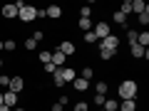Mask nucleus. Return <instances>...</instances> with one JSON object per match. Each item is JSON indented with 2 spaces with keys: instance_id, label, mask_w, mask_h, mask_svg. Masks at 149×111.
<instances>
[{
  "instance_id": "nucleus-1",
  "label": "nucleus",
  "mask_w": 149,
  "mask_h": 111,
  "mask_svg": "<svg viewBox=\"0 0 149 111\" xmlns=\"http://www.w3.org/2000/svg\"><path fill=\"white\" fill-rule=\"evenodd\" d=\"M117 94H119V99H134L137 96V82L134 79H124L122 84H119V89H117Z\"/></svg>"
},
{
  "instance_id": "nucleus-2",
  "label": "nucleus",
  "mask_w": 149,
  "mask_h": 111,
  "mask_svg": "<svg viewBox=\"0 0 149 111\" xmlns=\"http://www.w3.org/2000/svg\"><path fill=\"white\" fill-rule=\"evenodd\" d=\"M17 17H20L22 22H35V20H37V8H35V5H22V8H17Z\"/></svg>"
},
{
  "instance_id": "nucleus-3",
  "label": "nucleus",
  "mask_w": 149,
  "mask_h": 111,
  "mask_svg": "<svg viewBox=\"0 0 149 111\" xmlns=\"http://www.w3.org/2000/svg\"><path fill=\"white\" fill-rule=\"evenodd\" d=\"M92 32H95V37H97V40H104V37H109V35H112V27L107 25L104 20H102V22H95Z\"/></svg>"
},
{
  "instance_id": "nucleus-4",
  "label": "nucleus",
  "mask_w": 149,
  "mask_h": 111,
  "mask_svg": "<svg viewBox=\"0 0 149 111\" xmlns=\"http://www.w3.org/2000/svg\"><path fill=\"white\" fill-rule=\"evenodd\" d=\"M100 49H112V52H117V47H119V37L117 35H109V37H104V40H100Z\"/></svg>"
},
{
  "instance_id": "nucleus-5",
  "label": "nucleus",
  "mask_w": 149,
  "mask_h": 111,
  "mask_svg": "<svg viewBox=\"0 0 149 111\" xmlns=\"http://www.w3.org/2000/svg\"><path fill=\"white\" fill-rule=\"evenodd\" d=\"M8 91H13V94L25 91V79H22V77H10V86H8Z\"/></svg>"
},
{
  "instance_id": "nucleus-6",
  "label": "nucleus",
  "mask_w": 149,
  "mask_h": 111,
  "mask_svg": "<svg viewBox=\"0 0 149 111\" xmlns=\"http://www.w3.org/2000/svg\"><path fill=\"white\" fill-rule=\"evenodd\" d=\"M60 74H62L65 84H72V82L77 79V69L74 67H60Z\"/></svg>"
},
{
  "instance_id": "nucleus-7",
  "label": "nucleus",
  "mask_w": 149,
  "mask_h": 111,
  "mask_svg": "<svg viewBox=\"0 0 149 111\" xmlns=\"http://www.w3.org/2000/svg\"><path fill=\"white\" fill-rule=\"evenodd\" d=\"M3 106L15 109V106H17V94H13V91H3Z\"/></svg>"
},
{
  "instance_id": "nucleus-8",
  "label": "nucleus",
  "mask_w": 149,
  "mask_h": 111,
  "mask_svg": "<svg viewBox=\"0 0 149 111\" xmlns=\"http://www.w3.org/2000/svg\"><path fill=\"white\" fill-rule=\"evenodd\" d=\"M57 49H60V52L65 54V57H72V54H74V49H77V47H74V42H70V40H62Z\"/></svg>"
},
{
  "instance_id": "nucleus-9",
  "label": "nucleus",
  "mask_w": 149,
  "mask_h": 111,
  "mask_svg": "<svg viewBox=\"0 0 149 111\" xmlns=\"http://www.w3.org/2000/svg\"><path fill=\"white\" fill-rule=\"evenodd\" d=\"M45 15H47L50 20H60V17H62V8L60 5H47L45 8Z\"/></svg>"
},
{
  "instance_id": "nucleus-10",
  "label": "nucleus",
  "mask_w": 149,
  "mask_h": 111,
  "mask_svg": "<svg viewBox=\"0 0 149 111\" xmlns=\"http://www.w3.org/2000/svg\"><path fill=\"white\" fill-rule=\"evenodd\" d=\"M117 111H137V101H134V99H124V101H119Z\"/></svg>"
},
{
  "instance_id": "nucleus-11",
  "label": "nucleus",
  "mask_w": 149,
  "mask_h": 111,
  "mask_svg": "<svg viewBox=\"0 0 149 111\" xmlns=\"http://www.w3.org/2000/svg\"><path fill=\"white\" fill-rule=\"evenodd\" d=\"M72 89H74V91H87V89H90V82L82 79V77H77V79L72 82Z\"/></svg>"
},
{
  "instance_id": "nucleus-12",
  "label": "nucleus",
  "mask_w": 149,
  "mask_h": 111,
  "mask_svg": "<svg viewBox=\"0 0 149 111\" xmlns=\"http://www.w3.org/2000/svg\"><path fill=\"white\" fill-rule=\"evenodd\" d=\"M132 12H137V15H142V12H149V5L144 3V0H134V3H132Z\"/></svg>"
},
{
  "instance_id": "nucleus-13",
  "label": "nucleus",
  "mask_w": 149,
  "mask_h": 111,
  "mask_svg": "<svg viewBox=\"0 0 149 111\" xmlns=\"http://www.w3.org/2000/svg\"><path fill=\"white\" fill-rule=\"evenodd\" d=\"M0 12H3V17H5V20H13V17H17V8H15V3H13V5H5Z\"/></svg>"
},
{
  "instance_id": "nucleus-14",
  "label": "nucleus",
  "mask_w": 149,
  "mask_h": 111,
  "mask_svg": "<svg viewBox=\"0 0 149 111\" xmlns=\"http://www.w3.org/2000/svg\"><path fill=\"white\" fill-rule=\"evenodd\" d=\"M52 64H55V67H65V54L62 52H60V49H55V52H52Z\"/></svg>"
},
{
  "instance_id": "nucleus-15",
  "label": "nucleus",
  "mask_w": 149,
  "mask_h": 111,
  "mask_svg": "<svg viewBox=\"0 0 149 111\" xmlns=\"http://www.w3.org/2000/svg\"><path fill=\"white\" fill-rule=\"evenodd\" d=\"M119 101L117 99H104V104H102V111H117Z\"/></svg>"
},
{
  "instance_id": "nucleus-16",
  "label": "nucleus",
  "mask_w": 149,
  "mask_h": 111,
  "mask_svg": "<svg viewBox=\"0 0 149 111\" xmlns=\"http://www.w3.org/2000/svg\"><path fill=\"white\" fill-rule=\"evenodd\" d=\"M77 27H80L82 32H90L92 27H95V22H92V20H85V17H80V22H77Z\"/></svg>"
},
{
  "instance_id": "nucleus-17",
  "label": "nucleus",
  "mask_w": 149,
  "mask_h": 111,
  "mask_svg": "<svg viewBox=\"0 0 149 111\" xmlns=\"http://www.w3.org/2000/svg\"><path fill=\"white\" fill-rule=\"evenodd\" d=\"M77 77H82V79H87V82H90L92 77H95V69H92V67H82V69H80V74H77Z\"/></svg>"
},
{
  "instance_id": "nucleus-18",
  "label": "nucleus",
  "mask_w": 149,
  "mask_h": 111,
  "mask_svg": "<svg viewBox=\"0 0 149 111\" xmlns=\"http://www.w3.org/2000/svg\"><path fill=\"white\" fill-rule=\"evenodd\" d=\"M37 59H40L42 64H50V62H52V52H50V49H42V52L37 54Z\"/></svg>"
},
{
  "instance_id": "nucleus-19",
  "label": "nucleus",
  "mask_w": 149,
  "mask_h": 111,
  "mask_svg": "<svg viewBox=\"0 0 149 111\" xmlns=\"http://www.w3.org/2000/svg\"><path fill=\"white\" fill-rule=\"evenodd\" d=\"M52 84L57 86V89H62V86H65V79H62V74H60V69L52 74Z\"/></svg>"
},
{
  "instance_id": "nucleus-20",
  "label": "nucleus",
  "mask_w": 149,
  "mask_h": 111,
  "mask_svg": "<svg viewBox=\"0 0 149 111\" xmlns=\"http://www.w3.org/2000/svg\"><path fill=\"white\" fill-rule=\"evenodd\" d=\"M144 52H147L144 47H139V45H132V57H134V59H142V57H144Z\"/></svg>"
},
{
  "instance_id": "nucleus-21",
  "label": "nucleus",
  "mask_w": 149,
  "mask_h": 111,
  "mask_svg": "<svg viewBox=\"0 0 149 111\" xmlns=\"http://www.w3.org/2000/svg\"><path fill=\"white\" fill-rule=\"evenodd\" d=\"M112 20L117 22V25H127V15H122L119 10H114V15H112Z\"/></svg>"
},
{
  "instance_id": "nucleus-22",
  "label": "nucleus",
  "mask_w": 149,
  "mask_h": 111,
  "mask_svg": "<svg viewBox=\"0 0 149 111\" xmlns=\"http://www.w3.org/2000/svg\"><path fill=\"white\" fill-rule=\"evenodd\" d=\"M82 37H85V42H87V45H97V42H100V40L95 37V32H92V30H90V32H82Z\"/></svg>"
},
{
  "instance_id": "nucleus-23",
  "label": "nucleus",
  "mask_w": 149,
  "mask_h": 111,
  "mask_svg": "<svg viewBox=\"0 0 149 111\" xmlns=\"http://www.w3.org/2000/svg\"><path fill=\"white\" fill-rule=\"evenodd\" d=\"M114 54H117V52H112V49H100V59H102V62H107V59H114Z\"/></svg>"
},
{
  "instance_id": "nucleus-24",
  "label": "nucleus",
  "mask_w": 149,
  "mask_h": 111,
  "mask_svg": "<svg viewBox=\"0 0 149 111\" xmlns=\"http://www.w3.org/2000/svg\"><path fill=\"white\" fill-rule=\"evenodd\" d=\"M95 91H97V94H102V96H107V82H104V79L97 82V84H95Z\"/></svg>"
},
{
  "instance_id": "nucleus-25",
  "label": "nucleus",
  "mask_w": 149,
  "mask_h": 111,
  "mask_svg": "<svg viewBox=\"0 0 149 111\" xmlns=\"http://www.w3.org/2000/svg\"><path fill=\"white\" fill-rule=\"evenodd\" d=\"M15 40H5V42H3V49H5V52H15Z\"/></svg>"
},
{
  "instance_id": "nucleus-26",
  "label": "nucleus",
  "mask_w": 149,
  "mask_h": 111,
  "mask_svg": "<svg viewBox=\"0 0 149 111\" xmlns=\"http://www.w3.org/2000/svg\"><path fill=\"white\" fill-rule=\"evenodd\" d=\"M119 12H122V15H129V12H132V3H129V0H124L122 8H119Z\"/></svg>"
},
{
  "instance_id": "nucleus-27",
  "label": "nucleus",
  "mask_w": 149,
  "mask_h": 111,
  "mask_svg": "<svg viewBox=\"0 0 149 111\" xmlns=\"http://www.w3.org/2000/svg\"><path fill=\"white\" fill-rule=\"evenodd\" d=\"M127 42H129V47L137 45V30H129V32H127Z\"/></svg>"
},
{
  "instance_id": "nucleus-28",
  "label": "nucleus",
  "mask_w": 149,
  "mask_h": 111,
  "mask_svg": "<svg viewBox=\"0 0 149 111\" xmlns=\"http://www.w3.org/2000/svg\"><path fill=\"white\" fill-rule=\"evenodd\" d=\"M0 86H5V89L10 86V77H8L5 72H0Z\"/></svg>"
},
{
  "instance_id": "nucleus-29",
  "label": "nucleus",
  "mask_w": 149,
  "mask_h": 111,
  "mask_svg": "<svg viewBox=\"0 0 149 111\" xmlns=\"http://www.w3.org/2000/svg\"><path fill=\"white\" fill-rule=\"evenodd\" d=\"M74 111H90V104L87 101H77L74 104Z\"/></svg>"
},
{
  "instance_id": "nucleus-30",
  "label": "nucleus",
  "mask_w": 149,
  "mask_h": 111,
  "mask_svg": "<svg viewBox=\"0 0 149 111\" xmlns=\"http://www.w3.org/2000/svg\"><path fill=\"white\" fill-rule=\"evenodd\" d=\"M90 15H92V8H80V17L90 20Z\"/></svg>"
},
{
  "instance_id": "nucleus-31",
  "label": "nucleus",
  "mask_w": 149,
  "mask_h": 111,
  "mask_svg": "<svg viewBox=\"0 0 149 111\" xmlns=\"http://www.w3.org/2000/svg\"><path fill=\"white\" fill-rule=\"evenodd\" d=\"M35 47H37V42L32 40V37H27L25 40V49H35Z\"/></svg>"
},
{
  "instance_id": "nucleus-32",
  "label": "nucleus",
  "mask_w": 149,
  "mask_h": 111,
  "mask_svg": "<svg viewBox=\"0 0 149 111\" xmlns=\"http://www.w3.org/2000/svg\"><path fill=\"white\" fill-rule=\"evenodd\" d=\"M104 99H107V96H102V94H95V99H92V101H95V106H102V104H104Z\"/></svg>"
},
{
  "instance_id": "nucleus-33",
  "label": "nucleus",
  "mask_w": 149,
  "mask_h": 111,
  "mask_svg": "<svg viewBox=\"0 0 149 111\" xmlns=\"http://www.w3.org/2000/svg\"><path fill=\"white\" fill-rule=\"evenodd\" d=\"M32 40H35V42H42V40H45V32H42V30H37L35 35H32Z\"/></svg>"
},
{
  "instance_id": "nucleus-34",
  "label": "nucleus",
  "mask_w": 149,
  "mask_h": 111,
  "mask_svg": "<svg viewBox=\"0 0 149 111\" xmlns=\"http://www.w3.org/2000/svg\"><path fill=\"white\" fill-rule=\"evenodd\" d=\"M139 25H149V12H142L139 15Z\"/></svg>"
},
{
  "instance_id": "nucleus-35",
  "label": "nucleus",
  "mask_w": 149,
  "mask_h": 111,
  "mask_svg": "<svg viewBox=\"0 0 149 111\" xmlns=\"http://www.w3.org/2000/svg\"><path fill=\"white\" fill-rule=\"evenodd\" d=\"M45 72H47V74H55V72H57V67L50 62V64H45Z\"/></svg>"
},
{
  "instance_id": "nucleus-36",
  "label": "nucleus",
  "mask_w": 149,
  "mask_h": 111,
  "mask_svg": "<svg viewBox=\"0 0 149 111\" xmlns=\"http://www.w3.org/2000/svg\"><path fill=\"white\" fill-rule=\"evenodd\" d=\"M42 17H47L45 15V8H37V20H42Z\"/></svg>"
},
{
  "instance_id": "nucleus-37",
  "label": "nucleus",
  "mask_w": 149,
  "mask_h": 111,
  "mask_svg": "<svg viewBox=\"0 0 149 111\" xmlns=\"http://www.w3.org/2000/svg\"><path fill=\"white\" fill-rule=\"evenodd\" d=\"M67 101H70V99H67V94H62V96H60V99H57V104H62V106H65V104H67Z\"/></svg>"
},
{
  "instance_id": "nucleus-38",
  "label": "nucleus",
  "mask_w": 149,
  "mask_h": 111,
  "mask_svg": "<svg viewBox=\"0 0 149 111\" xmlns=\"http://www.w3.org/2000/svg\"><path fill=\"white\" fill-rule=\"evenodd\" d=\"M52 111H62V104H57V101H55V104H52Z\"/></svg>"
},
{
  "instance_id": "nucleus-39",
  "label": "nucleus",
  "mask_w": 149,
  "mask_h": 111,
  "mask_svg": "<svg viewBox=\"0 0 149 111\" xmlns=\"http://www.w3.org/2000/svg\"><path fill=\"white\" fill-rule=\"evenodd\" d=\"M3 67H5V62H3V57H0V72H3Z\"/></svg>"
},
{
  "instance_id": "nucleus-40",
  "label": "nucleus",
  "mask_w": 149,
  "mask_h": 111,
  "mask_svg": "<svg viewBox=\"0 0 149 111\" xmlns=\"http://www.w3.org/2000/svg\"><path fill=\"white\" fill-rule=\"evenodd\" d=\"M13 111H25V109H22V106H15V109H13Z\"/></svg>"
},
{
  "instance_id": "nucleus-41",
  "label": "nucleus",
  "mask_w": 149,
  "mask_h": 111,
  "mask_svg": "<svg viewBox=\"0 0 149 111\" xmlns=\"http://www.w3.org/2000/svg\"><path fill=\"white\" fill-rule=\"evenodd\" d=\"M0 111H10V109H8V106H0Z\"/></svg>"
},
{
  "instance_id": "nucleus-42",
  "label": "nucleus",
  "mask_w": 149,
  "mask_h": 111,
  "mask_svg": "<svg viewBox=\"0 0 149 111\" xmlns=\"http://www.w3.org/2000/svg\"><path fill=\"white\" fill-rule=\"evenodd\" d=\"M0 106H3V91H0Z\"/></svg>"
},
{
  "instance_id": "nucleus-43",
  "label": "nucleus",
  "mask_w": 149,
  "mask_h": 111,
  "mask_svg": "<svg viewBox=\"0 0 149 111\" xmlns=\"http://www.w3.org/2000/svg\"><path fill=\"white\" fill-rule=\"evenodd\" d=\"M0 52H3V40H0Z\"/></svg>"
}]
</instances>
